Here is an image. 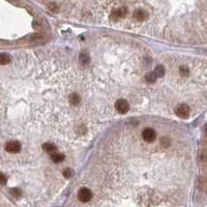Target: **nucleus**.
Wrapping results in <instances>:
<instances>
[{"label":"nucleus","instance_id":"obj_1","mask_svg":"<svg viewBox=\"0 0 207 207\" xmlns=\"http://www.w3.org/2000/svg\"><path fill=\"white\" fill-rule=\"evenodd\" d=\"M91 198H92V194H91V192L88 188H85V187L81 188L79 193H78V199L83 203L89 202V201L91 200Z\"/></svg>","mask_w":207,"mask_h":207},{"label":"nucleus","instance_id":"obj_2","mask_svg":"<svg viewBox=\"0 0 207 207\" xmlns=\"http://www.w3.org/2000/svg\"><path fill=\"white\" fill-rule=\"evenodd\" d=\"M21 149V144L18 141H9L5 144V150L9 153H17Z\"/></svg>","mask_w":207,"mask_h":207},{"label":"nucleus","instance_id":"obj_3","mask_svg":"<svg viewBox=\"0 0 207 207\" xmlns=\"http://www.w3.org/2000/svg\"><path fill=\"white\" fill-rule=\"evenodd\" d=\"M115 108H116L118 113L124 114L127 113L128 109H130V105H128V103L125 99H118V101L116 102V104H115Z\"/></svg>","mask_w":207,"mask_h":207},{"label":"nucleus","instance_id":"obj_4","mask_svg":"<svg viewBox=\"0 0 207 207\" xmlns=\"http://www.w3.org/2000/svg\"><path fill=\"white\" fill-rule=\"evenodd\" d=\"M155 137H156V134L152 128H145L142 133V138L146 142H152V141H154Z\"/></svg>","mask_w":207,"mask_h":207},{"label":"nucleus","instance_id":"obj_5","mask_svg":"<svg viewBox=\"0 0 207 207\" xmlns=\"http://www.w3.org/2000/svg\"><path fill=\"white\" fill-rule=\"evenodd\" d=\"M176 114L177 116L179 117H187L188 114H190V108H188L187 105H184V104L180 105L176 109Z\"/></svg>","mask_w":207,"mask_h":207},{"label":"nucleus","instance_id":"obj_6","mask_svg":"<svg viewBox=\"0 0 207 207\" xmlns=\"http://www.w3.org/2000/svg\"><path fill=\"white\" fill-rule=\"evenodd\" d=\"M127 15V9L125 7H118V9H114L111 14V17L114 19H121Z\"/></svg>","mask_w":207,"mask_h":207},{"label":"nucleus","instance_id":"obj_7","mask_svg":"<svg viewBox=\"0 0 207 207\" xmlns=\"http://www.w3.org/2000/svg\"><path fill=\"white\" fill-rule=\"evenodd\" d=\"M134 17L139 21H144L147 19L148 14H147V12L144 9H137L135 12V14H134Z\"/></svg>","mask_w":207,"mask_h":207},{"label":"nucleus","instance_id":"obj_8","mask_svg":"<svg viewBox=\"0 0 207 207\" xmlns=\"http://www.w3.org/2000/svg\"><path fill=\"white\" fill-rule=\"evenodd\" d=\"M43 148H44V150L46 151V152H54L55 150H56V146L54 145L53 143H45L44 145H43Z\"/></svg>","mask_w":207,"mask_h":207},{"label":"nucleus","instance_id":"obj_9","mask_svg":"<svg viewBox=\"0 0 207 207\" xmlns=\"http://www.w3.org/2000/svg\"><path fill=\"white\" fill-rule=\"evenodd\" d=\"M80 101H81V98H80L79 95H78L77 93H72V94H70V104H72V105H74V106H77V105L80 103Z\"/></svg>","mask_w":207,"mask_h":207},{"label":"nucleus","instance_id":"obj_10","mask_svg":"<svg viewBox=\"0 0 207 207\" xmlns=\"http://www.w3.org/2000/svg\"><path fill=\"white\" fill-rule=\"evenodd\" d=\"M51 159L54 163L58 164V163H61L62 161H64V155L61 153H54L53 155L51 156Z\"/></svg>","mask_w":207,"mask_h":207},{"label":"nucleus","instance_id":"obj_11","mask_svg":"<svg viewBox=\"0 0 207 207\" xmlns=\"http://www.w3.org/2000/svg\"><path fill=\"white\" fill-rule=\"evenodd\" d=\"M9 56L7 54H5V53H1L0 54V64H2V65H5V64H7L9 62Z\"/></svg>","mask_w":207,"mask_h":207},{"label":"nucleus","instance_id":"obj_12","mask_svg":"<svg viewBox=\"0 0 207 207\" xmlns=\"http://www.w3.org/2000/svg\"><path fill=\"white\" fill-rule=\"evenodd\" d=\"M154 75L156 76V78L158 77H163L165 75V69L164 66H162V65H159V66L155 67V70H154Z\"/></svg>","mask_w":207,"mask_h":207},{"label":"nucleus","instance_id":"obj_13","mask_svg":"<svg viewBox=\"0 0 207 207\" xmlns=\"http://www.w3.org/2000/svg\"><path fill=\"white\" fill-rule=\"evenodd\" d=\"M145 79L148 83H154L158 78H156V76L154 75V73H148V74L145 76Z\"/></svg>","mask_w":207,"mask_h":207},{"label":"nucleus","instance_id":"obj_14","mask_svg":"<svg viewBox=\"0 0 207 207\" xmlns=\"http://www.w3.org/2000/svg\"><path fill=\"white\" fill-rule=\"evenodd\" d=\"M80 60H81V62H82L83 64H87L89 61H90V58H89V56L87 54H85V53H83L82 55H81V57H80Z\"/></svg>","mask_w":207,"mask_h":207},{"label":"nucleus","instance_id":"obj_15","mask_svg":"<svg viewBox=\"0 0 207 207\" xmlns=\"http://www.w3.org/2000/svg\"><path fill=\"white\" fill-rule=\"evenodd\" d=\"M73 174H74V171H73L72 169H70V168H66V169L64 170V172H63L64 177H66V178L72 177V175H73Z\"/></svg>","mask_w":207,"mask_h":207},{"label":"nucleus","instance_id":"obj_16","mask_svg":"<svg viewBox=\"0 0 207 207\" xmlns=\"http://www.w3.org/2000/svg\"><path fill=\"white\" fill-rule=\"evenodd\" d=\"M179 73H180V74H181L182 76H187L188 74H190V70H188V69H187V66H180Z\"/></svg>","mask_w":207,"mask_h":207},{"label":"nucleus","instance_id":"obj_17","mask_svg":"<svg viewBox=\"0 0 207 207\" xmlns=\"http://www.w3.org/2000/svg\"><path fill=\"white\" fill-rule=\"evenodd\" d=\"M12 195L14 196L15 198H20L21 197V192L19 190H17V188H14V190H12Z\"/></svg>","mask_w":207,"mask_h":207},{"label":"nucleus","instance_id":"obj_18","mask_svg":"<svg viewBox=\"0 0 207 207\" xmlns=\"http://www.w3.org/2000/svg\"><path fill=\"white\" fill-rule=\"evenodd\" d=\"M6 181H7L6 176L4 174H2V173H0V184H5Z\"/></svg>","mask_w":207,"mask_h":207}]
</instances>
